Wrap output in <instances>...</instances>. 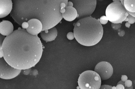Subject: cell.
I'll return each mask as SVG.
<instances>
[{"mask_svg": "<svg viewBox=\"0 0 135 89\" xmlns=\"http://www.w3.org/2000/svg\"><path fill=\"white\" fill-rule=\"evenodd\" d=\"M2 49L3 58L16 69L24 70L35 66L42 57L43 45L37 35L29 34L19 28L3 41Z\"/></svg>", "mask_w": 135, "mask_h": 89, "instance_id": "6da1fadb", "label": "cell"}, {"mask_svg": "<svg viewBox=\"0 0 135 89\" xmlns=\"http://www.w3.org/2000/svg\"><path fill=\"white\" fill-rule=\"evenodd\" d=\"M68 0H19L18 22L20 25L32 19L39 20L42 31L55 27L62 19Z\"/></svg>", "mask_w": 135, "mask_h": 89, "instance_id": "7a4b0ae2", "label": "cell"}, {"mask_svg": "<svg viewBox=\"0 0 135 89\" xmlns=\"http://www.w3.org/2000/svg\"><path fill=\"white\" fill-rule=\"evenodd\" d=\"M73 33L79 43L84 46H91L100 42L102 38L103 30L99 19L89 17L77 21L74 26Z\"/></svg>", "mask_w": 135, "mask_h": 89, "instance_id": "3957f363", "label": "cell"}, {"mask_svg": "<svg viewBox=\"0 0 135 89\" xmlns=\"http://www.w3.org/2000/svg\"><path fill=\"white\" fill-rule=\"evenodd\" d=\"M129 14L121 2L111 3L106 10V16L108 20L114 23L122 24Z\"/></svg>", "mask_w": 135, "mask_h": 89, "instance_id": "277c9868", "label": "cell"}, {"mask_svg": "<svg viewBox=\"0 0 135 89\" xmlns=\"http://www.w3.org/2000/svg\"><path fill=\"white\" fill-rule=\"evenodd\" d=\"M78 83L81 89H99L101 80L98 73L88 70L82 73L79 78Z\"/></svg>", "mask_w": 135, "mask_h": 89, "instance_id": "5b68a950", "label": "cell"}, {"mask_svg": "<svg viewBox=\"0 0 135 89\" xmlns=\"http://www.w3.org/2000/svg\"><path fill=\"white\" fill-rule=\"evenodd\" d=\"M72 2L73 7L76 10L77 19L90 16L94 11L97 5V0H68Z\"/></svg>", "mask_w": 135, "mask_h": 89, "instance_id": "8992f818", "label": "cell"}, {"mask_svg": "<svg viewBox=\"0 0 135 89\" xmlns=\"http://www.w3.org/2000/svg\"><path fill=\"white\" fill-rule=\"evenodd\" d=\"M21 70L12 67L5 60L3 57L0 58V78L6 80L13 79L17 76Z\"/></svg>", "mask_w": 135, "mask_h": 89, "instance_id": "52a82bcc", "label": "cell"}, {"mask_svg": "<svg viewBox=\"0 0 135 89\" xmlns=\"http://www.w3.org/2000/svg\"><path fill=\"white\" fill-rule=\"evenodd\" d=\"M95 71L99 74L101 80L103 81L110 78L113 74V69L109 63L102 61L96 65Z\"/></svg>", "mask_w": 135, "mask_h": 89, "instance_id": "ba28073f", "label": "cell"}, {"mask_svg": "<svg viewBox=\"0 0 135 89\" xmlns=\"http://www.w3.org/2000/svg\"><path fill=\"white\" fill-rule=\"evenodd\" d=\"M27 22L29 26L26 30L30 34L37 35L42 31L43 25L39 20L33 18L29 20Z\"/></svg>", "mask_w": 135, "mask_h": 89, "instance_id": "9c48e42d", "label": "cell"}, {"mask_svg": "<svg viewBox=\"0 0 135 89\" xmlns=\"http://www.w3.org/2000/svg\"><path fill=\"white\" fill-rule=\"evenodd\" d=\"M13 6L12 0H0V18L8 16L12 11Z\"/></svg>", "mask_w": 135, "mask_h": 89, "instance_id": "30bf717a", "label": "cell"}, {"mask_svg": "<svg viewBox=\"0 0 135 89\" xmlns=\"http://www.w3.org/2000/svg\"><path fill=\"white\" fill-rule=\"evenodd\" d=\"M40 33L41 38L47 42L54 40L57 38L58 34L57 29L55 27L42 31Z\"/></svg>", "mask_w": 135, "mask_h": 89, "instance_id": "8fae6325", "label": "cell"}, {"mask_svg": "<svg viewBox=\"0 0 135 89\" xmlns=\"http://www.w3.org/2000/svg\"><path fill=\"white\" fill-rule=\"evenodd\" d=\"M14 26L9 21H3L0 23V33L5 36H7L13 32Z\"/></svg>", "mask_w": 135, "mask_h": 89, "instance_id": "7c38bea8", "label": "cell"}, {"mask_svg": "<svg viewBox=\"0 0 135 89\" xmlns=\"http://www.w3.org/2000/svg\"><path fill=\"white\" fill-rule=\"evenodd\" d=\"M65 12L62 14L63 18L66 20L72 21L77 18L78 13L76 9L73 7L67 6Z\"/></svg>", "mask_w": 135, "mask_h": 89, "instance_id": "4fadbf2b", "label": "cell"}, {"mask_svg": "<svg viewBox=\"0 0 135 89\" xmlns=\"http://www.w3.org/2000/svg\"><path fill=\"white\" fill-rule=\"evenodd\" d=\"M125 89H132L133 87L132 86V81L130 80H127L125 81Z\"/></svg>", "mask_w": 135, "mask_h": 89, "instance_id": "5bb4252c", "label": "cell"}, {"mask_svg": "<svg viewBox=\"0 0 135 89\" xmlns=\"http://www.w3.org/2000/svg\"><path fill=\"white\" fill-rule=\"evenodd\" d=\"M108 20L105 16L101 17L99 19V21L101 24L105 25L107 23Z\"/></svg>", "mask_w": 135, "mask_h": 89, "instance_id": "9a60e30c", "label": "cell"}, {"mask_svg": "<svg viewBox=\"0 0 135 89\" xmlns=\"http://www.w3.org/2000/svg\"><path fill=\"white\" fill-rule=\"evenodd\" d=\"M122 24L121 23H114L111 24V27L112 29L114 30H117L118 29L121 28Z\"/></svg>", "mask_w": 135, "mask_h": 89, "instance_id": "2e32d148", "label": "cell"}, {"mask_svg": "<svg viewBox=\"0 0 135 89\" xmlns=\"http://www.w3.org/2000/svg\"><path fill=\"white\" fill-rule=\"evenodd\" d=\"M128 18V22L130 24H133L135 23V18L129 14L127 17Z\"/></svg>", "mask_w": 135, "mask_h": 89, "instance_id": "e0dca14e", "label": "cell"}, {"mask_svg": "<svg viewBox=\"0 0 135 89\" xmlns=\"http://www.w3.org/2000/svg\"><path fill=\"white\" fill-rule=\"evenodd\" d=\"M68 39L69 40H73L75 38L74 33L72 32H70L67 35Z\"/></svg>", "mask_w": 135, "mask_h": 89, "instance_id": "ac0fdd59", "label": "cell"}, {"mask_svg": "<svg viewBox=\"0 0 135 89\" xmlns=\"http://www.w3.org/2000/svg\"><path fill=\"white\" fill-rule=\"evenodd\" d=\"M5 38V36L2 35L0 33V50L2 49V44Z\"/></svg>", "mask_w": 135, "mask_h": 89, "instance_id": "d6986e66", "label": "cell"}, {"mask_svg": "<svg viewBox=\"0 0 135 89\" xmlns=\"http://www.w3.org/2000/svg\"><path fill=\"white\" fill-rule=\"evenodd\" d=\"M118 34L120 37H123L125 35V31L122 30L121 28L118 30Z\"/></svg>", "mask_w": 135, "mask_h": 89, "instance_id": "ffe728a7", "label": "cell"}, {"mask_svg": "<svg viewBox=\"0 0 135 89\" xmlns=\"http://www.w3.org/2000/svg\"><path fill=\"white\" fill-rule=\"evenodd\" d=\"M22 70H23V73L24 75H27L31 72V68Z\"/></svg>", "mask_w": 135, "mask_h": 89, "instance_id": "44dd1931", "label": "cell"}, {"mask_svg": "<svg viewBox=\"0 0 135 89\" xmlns=\"http://www.w3.org/2000/svg\"><path fill=\"white\" fill-rule=\"evenodd\" d=\"M112 86L108 85H103L101 86L100 89H112Z\"/></svg>", "mask_w": 135, "mask_h": 89, "instance_id": "7402d4cb", "label": "cell"}, {"mask_svg": "<svg viewBox=\"0 0 135 89\" xmlns=\"http://www.w3.org/2000/svg\"><path fill=\"white\" fill-rule=\"evenodd\" d=\"M22 27L24 29H27L29 26V24L27 22H24L21 24Z\"/></svg>", "mask_w": 135, "mask_h": 89, "instance_id": "603a6c76", "label": "cell"}, {"mask_svg": "<svg viewBox=\"0 0 135 89\" xmlns=\"http://www.w3.org/2000/svg\"><path fill=\"white\" fill-rule=\"evenodd\" d=\"M31 74L34 76H36L38 74V71L36 69H34L32 71Z\"/></svg>", "mask_w": 135, "mask_h": 89, "instance_id": "cb8c5ba5", "label": "cell"}, {"mask_svg": "<svg viewBox=\"0 0 135 89\" xmlns=\"http://www.w3.org/2000/svg\"><path fill=\"white\" fill-rule=\"evenodd\" d=\"M117 89H124L125 88L124 86L121 84H119L117 85L116 87Z\"/></svg>", "mask_w": 135, "mask_h": 89, "instance_id": "d4e9b609", "label": "cell"}, {"mask_svg": "<svg viewBox=\"0 0 135 89\" xmlns=\"http://www.w3.org/2000/svg\"><path fill=\"white\" fill-rule=\"evenodd\" d=\"M121 79L122 81H125L128 79V77L125 75H122Z\"/></svg>", "mask_w": 135, "mask_h": 89, "instance_id": "484cf974", "label": "cell"}, {"mask_svg": "<svg viewBox=\"0 0 135 89\" xmlns=\"http://www.w3.org/2000/svg\"><path fill=\"white\" fill-rule=\"evenodd\" d=\"M3 57V53L2 49L0 50V58Z\"/></svg>", "mask_w": 135, "mask_h": 89, "instance_id": "4316f807", "label": "cell"}, {"mask_svg": "<svg viewBox=\"0 0 135 89\" xmlns=\"http://www.w3.org/2000/svg\"><path fill=\"white\" fill-rule=\"evenodd\" d=\"M125 81H122V80L120 81L117 84V85L119 84H121L123 85V86H125Z\"/></svg>", "mask_w": 135, "mask_h": 89, "instance_id": "83f0119b", "label": "cell"}, {"mask_svg": "<svg viewBox=\"0 0 135 89\" xmlns=\"http://www.w3.org/2000/svg\"><path fill=\"white\" fill-rule=\"evenodd\" d=\"M67 6L73 7V4L72 2L70 1H68V2Z\"/></svg>", "mask_w": 135, "mask_h": 89, "instance_id": "f1b7e54d", "label": "cell"}, {"mask_svg": "<svg viewBox=\"0 0 135 89\" xmlns=\"http://www.w3.org/2000/svg\"><path fill=\"white\" fill-rule=\"evenodd\" d=\"M125 25L126 27L129 28L131 24L129 23L128 22H127L125 24Z\"/></svg>", "mask_w": 135, "mask_h": 89, "instance_id": "f546056e", "label": "cell"}, {"mask_svg": "<svg viewBox=\"0 0 135 89\" xmlns=\"http://www.w3.org/2000/svg\"><path fill=\"white\" fill-rule=\"evenodd\" d=\"M113 2H121L120 0H112Z\"/></svg>", "mask_w": 135, "mask_h": 89, "instance_id": "4dcf8cb0", "label": "cell"}, {"mask_svg": "<svg viewBox=\"0 0 135 89\" xmlns=\"http://www.w3.org/2000/svg\"><path fill=\"white\" fill-rule=\"evenodd\" d=\"M128 21V18L127 17L126 18L125 20H124V21Z\"/></svg>", "mask_w": 135, "mask_h": 89, "instance_id": "1f68e13d", "label": "cell"}, {"mask_svg": "<svg viewBox=\"0 0 135 89\" xmlns=\"http://www.w3.org/2000/svg\"><path fill=\"white\" fill-rule=\"evenodd\" d=\"M133 87H134V88H135V80H134V81H133Z\"/></svg>", "mask_w": 135, "mask_h": 89, "instance_id": "d6a6232c", "label": "cell"}, {"mask_svg": "<svg viewBox=\"0 0 135 89\" xmlns=\"http://www.w3.org/2000/svg\"><path fill=\"white\" fill-rule=\"evenodd\" d=\"M112 89H117V88H116V87L114 86V87H112Z\"/></svg>", "mask_w": 135, "mask_h": 89, "instance_id": "836d02e7", "label": "cell"}, {"mask_svg": "<svg viewBox=\"0 0 135 89\" xmlns=\"http://www.w3.org/2000/svg\"><path fill=\"white\" fill-rule=\"evenodd\" d=\"M77 88V89H78L80 88L79 87H78Z\"/></svg>", "mask_w": 135, "mask_h": 89, "instance_id": "e575fe53", "label": "cell"}]
</instances>
